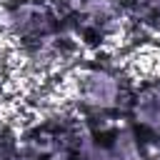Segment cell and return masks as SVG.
Listing matches in <instances>:
<instances>
[{
	"label": "cell",
	"instance_id": "obj_1",
	"mask_svg": "<svg viewBox=\"0 0 160 160\" xmlns=\"http://www.w3.org/2000/svg\"><path fill=\"white\" fill-rule=\"evenodd\" d=\"M128 118L135 135L145 142L160 145V78L145 80L128 100Z\"/></svg>",
	"mask_w": 160,
	"mask_h": 160
},
{
	"label": "cell",
	"instance_id": "obj_2",
	"mask_svg": "<svg viewBox=\"0 0 160 160\" xmlns=\"http://www.w3.org/2000/svg\"><path fill=\"white\" fill-rule=\"evenodd\" d=\"M78 98L92 112H108L122 102V82L108 68H88L78 80Z\"/></svg>",
	"mask_w": 160,
	"mask_h": 160
}]
</instances>
